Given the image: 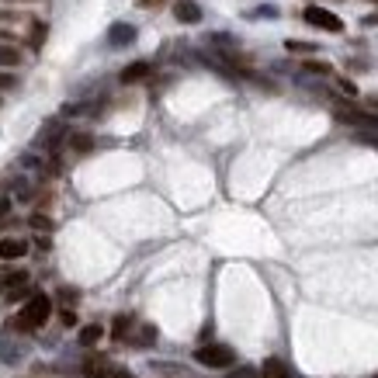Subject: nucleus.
<instances>
[{"label": "nucleus", "instance_id": "22", "mask_svg": "<svg viewBox=\"0 0 378 378\" xmlns=\"http://www.w3.org/2000/svg\"><path fill=\"white\" fill-rule=\"evenodd\" d=\"M233 378H257V372H253V368H240Z\"/></svg>", "mask_w": 378, "mask_h": 378}, {"label": "nucleus", "instance_id": "14", "mask_svg": "<svg viewBox=\"0 0 378 378\" xmlns=\"http://www.w3.org/2000/svg\"><path fill=\"white\" fill-rule=\"evenodd\" d=\"M285 49H288V53H298V56L316 53V46H313V42H298V38H288V42H285Z\"/></svg>", "mask_w": 378, "mask_h": 378}, {"label": "nucleus", "instance_id": "10", "mask_svg": "<svg viewBox=\"0 0 378 378\" xmlns=\"http://www.w3.org/2000/svg\"><path fill=\"white\" fill-rule=\"evenodd\" d=\"M101 337H105V330H101L98 323H90V326H83V330H80V344H83V347H94Z\"/></svg>", "mask_w": 378, "mask_h": 378}, {"label": "nucleus", "instance_id": "12", "mask_svg": "<svg viewBox=\"0 0 378 378\" xmlns=\"http://www.w3.org/2000/svg\"><path fill=\"white\" fill-rule=\"evenodd\" d=\"M18 63H21V53H18L14 46H4V42H0V70H4V66H18Z\"/></svg>", "mask_w": 378, "mask_h": 378}, {"label": "nucleus", "instance_id": "28", "mask_svg": "<svg viewBox=\"0 0 378 378\" xmlns=\"http://www.w3.org/2000/svg\"><path fill=\"white\" fill-rule=\"evenodd\" d=\"M375 378H378V375H375Z\"/></svg>", "mask_w": 378, "mask_h": 378}, {"label": "nucleus", "instance_id": "3", "mask_svg": "<svg viewBox=\"0 0 378 378\" xmlns=\"http://www.w3.org/2000/svg\"><path fill=\"white\" fill-rule=\"evenodd\" d=\"M333 115L344 125H357V129L378 132V115H372V111H361V108H354V105H333Z\"/></svg>", "mask_w": 378, "mask_h": 378}, {"label": "nucleus", "instance_id": "19", "mask_svg": "<svg viewBox=\"0 0 378 378\" xmlns=\"http://www.w3.org/2000/svg\"><path fill=\"white\" fill-rule=\"evenodd\" d=\"M337 87H340V90L347 94V98H354V94H357V87H354L351 80H340V83H337Z\"/></svg>", "mask_w": 378, "mask_h": 378}, {"label": "nucleus", "instance_id": "20", "mask_svg": "<svg viewBox=\"0 0 378 378\" xmlns=\"http://www.w3.org/2000/svg\"><path fill=\"white\" fill-rule=\"evenodd\" d=\"M163 4H170V0H139V7H153V11L163 7Z\"/></svg>", "mask_w": 378, "mask_h": 378}, {"label": "nucleus", "instance_id": "11", "mask_svg": "<svg viewBox=\"0 0 378 378\" xmlns=\"http://www.w3.org/2000/svg\"><path fill=\"white\" fill-rule=\"evenodd\" d=\"M153 340H157V326H139V330H135V337H132L135 347H149Z\"/></svg>", "mask_w": 378, "mask_h": 378}, {"label": "nucleus", "instance_id": "15", "mask_svg": "<svg viewBox=\"0 0 378 378\" xmlns=\"http://www.w3.org/2000/svg\"><path fill=\"white\" fill-rule=\"evenodd\" d=\"M28 222H31V229H38V233H49V229H53V219L42 216V212H35Z\"/></svg>", "mask_w": 378, "mask_h": 378}, {"label": "nucleus", "instance_id": "13", "mask_svg": "<svg viewBox=\"0 0 378 378\" xmlns=\"http://www.w3.org/2000/svg\"><path fill=\"white\" fill-rule=\"evenodd\" d=\"M132 316H118V320H115V323H111V337H115V340H125V333H129V330H132Z\"/></svg>", "mask_w": 378, "mask_h": 378}, {"label": "nucleus", "instance_id": "5", "mask_svg": "<svg viewBox=\"0 0 378 378\" xmlns=\"http://www.w3.org/2000/svg\"><path fill=\"white\" fill-rule=\"evenodd\" d=\"M174 18H177L181 25H198V21H201V7H198L194 0H177V4H174Z\"/></svg>", "mask_w": 378, "mask_h": 378}, {"label": "nucleus", "instance_id": "8", "mask_svg": "<svg viewBox=\"0 0 378 378\" xmlns=\"http://www.w3.org/2000/svg\"><path fill=\"white\" fill-rule=\"evenodd\" d=\"M25 253H28L25 240H14V236L0 240V261H18V257H25Z\"/></svg>", "mask_w": 378, "mask_h": 378}, {"label": "nucleus", "instance_id": "24", "mask_svg": "<svg viewBox=\"0 0 378 378\" xmlns=\"http://www.w3.org/2000/svg\"><path fill=\"white\" fill-rule=\"evenodd\" d=\"M111 378H135L132 372H125V368H118V372H111Z\"/></svg>", "mask_w": 378, "mask_h": 378}, {"label": "nucleus", "instance_id": "7", "mask_svg": "<svg viewBox=\"0 0 378 378\" xmlns=\"http://www.w3.org/2000/svg\"><path fill=\"white\" fill-rule=\"evenodd\" d=\"M149 73H153V66H149L146 59H139V63H129V66L118 73V80L122 83H139V80H146Z\"/></svg>", "mask_w": 378, "mask_h": 378}, {"label": "nucleus", "instance_id": "1", "mask_svg": "<svg viewBox=\"0 0 378 378\" xmlns=\"http://www.w3.org/2000/svg\"><path fill=\"white\" fill-rule=\"evenodd\" d=\"M49 316H53V298L42 295V292H35V295L21 305V313H18L14 326H18L21 333H31V330H42V326L49 323Z\"/></svg>", "mask_w": 378, "mask_h": 378}, {"label": "nucleus", "instance_id": "23", "mask_svg": "<svg viewBox=\"0 0 378 378\" xmlns=\"http://www.w3.org/2000/svg\"><path fill=\"white\" fill-rule=\"evenodd\" d=\"M7 212H11V201H7V198H0V219L7 216Z\"/></svg>", "mask_w": 378, "mask_h": 378}, {"label": "nucleus", "instance_id": "16", "mask_svg": "<svg viewBox=\"0 0 378 378\" xmlns=\"http://www.w3.org/2000/svg\"><path fill=\"white\" fill-rule=\"evenodd\" d=\"M70 146H73L77 153H87V149L94 146V139H90V135H73V139H70Z\"/></svg>", "mask_w": 378, "mask_h": 378}, {"label": "nucleus", "instance_id": "6", "mask_svg": "<svg viewBox=\"0 0 378 378\" xmlns=\"http://www.w3.org/2000/svg\"><path fill=\"white\" fill-rule=\"evenodd\" d=\"M108 42L115 46V49H122V46H132L135 42V28L125 25V21H118V25L108 28Z\"/></svg>", "mask_w": 378, "mask_h": 378}, {"label": "nucleus", "instance_id": "21", "mask_svg": "<svg viewBox=\"0 0 378 378\" xmlns=\"http://www.w3.org/2000/svg\"><path fill=\"white\" fill-rule=\"evenodd\" d=\"M63 323H66V326H73V323H77V316H73V309H63Z\"/></svg>", "mask_w": 378, "mask_h": 378}, {"label": "nucleus", "instance_id": "18", "mask_svg": "<svg viewBox=\"0 0 378 378\" xmlns=\"http://www.w3.org/2000/svg\"><path fill=\"white\" fill-rule=\"evenodd\" d=\"M305 70H309V73H320V77L330 73V66H326V63H305Z\"/></svg>", "mask_w": 378, "mask_h": 378}, {"label": "nucleus", "instance_id": "26", "mask_svg": "<svg viewBox=\"0 0 378 378\" xmlns=\"http://www.w3.org/2000/svg\"><path fill=\"white\" fill-rule=\"evenodd\" d=\"M368 105H372V111H378V98H372V101H368Z\"/></svg>", "mask_w": 378, "mask_h": 378}, {"label": "nucleus", "instance_id": "4", "mask_svg": "<svg viewBox=\"0 0 378 378\" xmlns=\"http://www.w3.org/2000/svg\"><path fill=\"white\" fill-rule=\"evenodd\" d=\"M302 18H305V25L323 28V31H333V35H340V31H344V21H340L333 11H326V7H316V4H309V7L302 11Z\"/></svg>", "mask_w": 378, "mask_h": 378}, {"label": "nucleus", "instance_id": "17", "mask_svg": "<svg viewBox=\"0 0 378 378\" xmlns=\"http://www.w3.org/2000/svg\"><path fill=\"white\" fill-rule=\"evenodd\" d=\"M11 87H18V77H14V73H4V70H0V90H11Z\"/></svg>", "mask_w": 378, "mask_h": 378}, {"label": "nucleus", "instance_id": "2", "mask_svg": "<svg viewBox=\"0 0 378 378\" xmlns=\"http://www.w3.org/2000/svg\"><path fill=\"white\" fill-rule=\"evenodd\" d=\"M194 361H198L201 368L226 372V368H233V364H236V351H233V347H226V344H205V347H198V351H194Z\"/></svg>", "mask_w": 378, "mask_h": 378}, {"label": "nucleus", "instance_id": "27", "mask_svg": "<svg viewBox=\"0 0 378 378\" xmlns=\"http://www.w3.org/2000/svg\"><path fill=\"white\" fill-rule=\"evenodd\" d=\"M375 4H378V0H375Z\"/></svg>", "mask_w": 378, "mask_h": 378}, {"label": "nucleus", "instance_id": "25", "mask_svg": "<svg viewBox=\"0 0 378 378\" xmlns=\"http://www.w3.org/2000/svg\"><path fill=\"white\" fill-rule=\"evenodd\" d=\"M368 25H378V11H375V14H372V18H368Z\"/></svg>", "mask_w": 378, "mask_h": 378}, {"label": "nucleus", "instance_id": "9", "mask_svg": "<svg viewBox=\"0 0 378 378\" xmlns=\"http://www.w3.org/2000/svg\"><path fill=\"white\" fill-rule=\"evenodd\" d=\"M257 378H292V372H288V364H285V361H278V357H268Z\"/></svg>", "mask_w": 378, "mask_h": 378}]
</instances>
